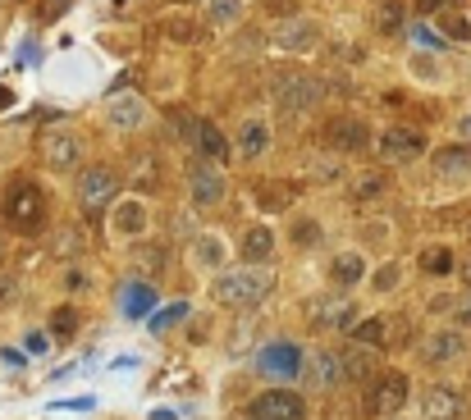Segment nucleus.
Returning <instances> with one entry per match:
<instances>
[{"mask_svg":"<svg viewBox=\"0 0 471 420\" xmlns=\"http://www.w3.org/2000/svg\"><path fill=\"white\" fill-rule=\"evenodd\" d=\"M316 96H320V83L311 74H302V68H280L275 74V101L284 110H307V105H316Z\"/></svg>","mask_w":471,"mask_h":420,"instance_id":"nucleus-4","label":"nucleus"},{"mask_svg":"<svg viewBox=\"0 0 471 420\" xmlns=\"http://www.w3.org/2000/svg\"><path fill=\"white\" fill-rule=\"evenodd\" d=\"M197 151L207 156L211 165H220L225 156H229V147H225V137H220V128H211V123H197Z\"/></svg>","mask_w":471,"mask_h":420,"instance_id":"nucleus-24","label":"nucleus"},{"mask_svg":"<svg viewBox=\"0 0 471 420\" xmlns=\"http://www.w3.org/2000/svg\"><path fill=\"white\" fill-rule=\"evenodd\" d=\"M220 196H225V178L216 169H197L192 174V201L197 205H216Z\"/></svg>","mask_w":471,"mask_h":420,"instance_id":"nucleus-21","label":"nucleus"},{"mask_svg":"<svg viewBox=\"0 0 471 420\" xmlns=\"http://www.w3.org/2000/svg\"><path fill=\"white\" fill-rule=\"evenodd\" d=\"M147 119V101L138 92H115L110 105H106V123L119 128V132H133V128H143Z\"/></svg>","mask_w":471,"mask_h":420,"instance_id":"nucleus-9","label":"nucleus"},{"mask_svg":"<svg viewBox=\"0 0 471 420\" xmlns=\"http://www.w3.org/2000/svg\"><path fill=\"white\" fill-rule=\"evenodd\" d=\"M170 32H174L179 41H192V37H197V28H192L188 19H174V23H170Z\"/></svg>","mask_w":471,"mask_h":420,"instance_id":"nucleus-39","label":"nucleus"},{"mask_svg":"<svg viewBox=\"0 0 471 420\" xmlns=\"http://www.w3.org/2000/svg\"><path fill=\"white\" fill-rule=\"evenodd\" d=\"M362 274H366V260H362L357 251H339V256H334V265H329L334 288H357Z\"/></svg>","mask_w":471,"mask_h":420,"instance_id":"nucleus-15","label":"nucleus"},{"mask_svg":"<svg viewBox=\"0 0 471 420\" xmlns=\"http://www.w3.org/2000/svg\"><path fill=\"white\" fill-rule=\"evenodd\" d=\"M152 306H156V288L152 284H128L124 288V315L128 320H143Z\"/></svg>","mask_w":471,"mask_h":420,"instance_id":"nucleus-22","label":"nucleus"},{"mask_svg":"<svg viewBox=\"0 0 471 420\" xmlns=\"http://www.w3.org/2000/svg\"><path fill=\"white\" fill-rule=\"evenodd\" d=\"M402 402H408V375H375V384H371V397H366V411L371 415H380V420H389L393 411H402Z\"/></svg>","mask_w":471,"mask_h":420,"instance_id":"nucleus-7","label":"nucleus"},{"mask_svg":"<svg viewBox=\"0 0 471 420\" xmlns=\"http://www.w3.org/2000/svg\"><path fill=\"white\" fill-rule=\"evenodd\" d=\"M339 370H344L353 384H366V379H375V357L366 352V347H348V352L339 357Z\"/></svg>","mask_w":471,"mask_h":420,"instance_id":"nucleus-20","label":"nucleus"},{"mask_svg":"<svg viewBox=\"0 0 471 420\" xmlns=\"http://www.w3.org/2000/svg\"><path fill=\"white\" fill-rule=\"evenodd\" d=\"M74 329H78L74 306H60V311L51 315V333H55V338H74Z\"/></svg>","mask_w":471,"mask_h":420,"instance_id":"nucleus-31","label":"nucleus"},{"mask_svg":"<svg viewBox=\"0 0 471 420\" xmlns=\"http://www.w3.org/2000/svg\"><path fill=\"white\" fill-rule=\"evenodd\" d=\"M10 297H14V278L0 274V302H10Z\"/></svg>","mask_w":471,"mask_h":420,"instance_id":"nucleus-43","label":"nucleus"},{"mask_svg":"<svg viewBox=\"0 0 471 420\" xmlns=\"http://www.w3.org/2000/svg\"><path fill=\"white\" fill-rule=\"evenodd\" d=\"M247 415L252 420H307V402L289 388H271L247 406Z\"/></svg>","mask_w":471,"mask_h":420,"instance_id":"nucleus-6","label":"nucleus"},{"mask_svg":"<svg viewBox=\"0 0 471 420\" xmlns=\"http://www.w3.org/2000/svg\"><path fill=\"white\" fill-rule=\"evenodd\" d=\"M252 192L261 196V205H265V210H284V205L293 201V187H289V183H275V178H261Z\"/></svg>","mask_w":471,"mask_h":420,"instance_id":"nucleus-25","label":"nucleus"},{"mask_svg":"<svg viewBox=\"0 0 471 420\" xmlns=\"http://www.w3.org/2000/svg\"><path fill=\"white\" fill-rule=\"evenodd\" d=\"M143 224H147V210H143L138 201L124 205V210H119V220H115V229H119V233H143Z\"/></svg>","mask_w":471,"mask_h":420,"instance_id":"nucleus-28","label":"nucleus"},{"mask_svg":"<svg viewBox=\"0 0 471 420\" xmlns=\"http://www.w3.org/2000/svg\"><path fill=\"white\" fill-rule=\"evenodd\" d=\"M307 320L320 329V324H339V329H353L357 324V306H348L344 297H316L307 306Z\"/></svg>","mask_w":471,"mask_h":420,"instance_id":"nucleus-11","label":"nucleus"},{"mask_svg":"<svg viewBox=\"0 0 471 420\" xmlns=\"http://www.w3.org/2000/svg\"><path fill=\"white\" fill-rule=\"evenodd\" d=\"M293 242H298V247H311V242H320V224H311V220H302V224L293 229Z\"/></svg>","mask_w":471,"mask_h":420,"instance_id":"nucleus-36","label":"nucleus"},{"mask_svg":"<svg viewBox=\"0 0 471 420\" xmlns=\"http://www.w3.org/2000/svg\"><path fill=\"white\" fill-rule=\"evenodd\" d=\"M444 5H457V0H417V10H421V14H439Z\"/></svg>","mask_w":471,"mask_h":420,"instance_id":"nucleus-40","label":"nucleus"},{"mask_svg":"<svg viewBox=\"0 0 471 420\" xmlns=\"http://www.w3.org/2000/svg\"><path fill=\"white\" fill-rule=\"evenodd\" d=\"M302 375H307V384L311 388H334V384H339L344 379V370H339V357H334V352H316L307 366H298Z\"/></svg>","mask_w":471,"mask_h":420,"instance_id":"nucleus-13","label":"nucleus"},{"mask_svg":"<svg viewBox=\"0 0 471 420\" xmlns=\"http://www.w3.org/2000/svg\"><path fill=\"white\" fill-rule=\"evenodd\" d=\"M329 142L339 151H362L366 147V123L362 119H334L329 123Z\"/></svg>","mask_w":471,"mask_h":420,"instance_id":"nucleus-17","label":"nucleus"},{"mask_svg":"<svg viewBox=\"0 0 471 420\" xmlns=\"http://www.w3.org/2000/svg\"><path fill=\"white\" fill-rule=\"evenodd\" d=\"M421 269L439 278V274H448V269H453V256H448L444 247H426V251H421Z\"/></svg>","mask_w":471,"mask_h":420,"instance_id":"nucleus-29","label":"nucleus"},{"mask_svg":"<svg viewBox=\"0 0 471 420\" xmlns=\"http://www.w3.org/2000/svg\"><path fill=\"white\" fill-rule=\"evenodd\" d=\"M238 14H243V0H207V23H216V28L238 23Z\"/></svg>","mask_w":471,"mask_h":420,"instance_id":"nucleus-26","label":"nucleus"},{"mask_svg":"<svg viewBox=\"0 0 471 420\" xmlns=\"http://www.w3.org/2000/svg\"><path fill=\"white\" fill-rule=\"evenodd\" d=\"M462 347H466L462 329H444V333H435V338L421 347V352H426V361H430V366H444V361H453V357L462 352Z\"/></svg>","mask_w":471,"mask_h":420,"instance_id":"nucleus-14","label":"nucleus"},{"mask_svg":"<svg viewBox=\"0 0 471 420\" xmlns=\"http://www.w3.org/2000/svg\"><path fill=\"white\" fill-rule=\"evenodd\" d=\"M421 151H426V137L417 128H384V137H380L384 160H417Z\"/></svg>","mask_w":471,"mask_h":420,"instance_id":"nucleus-10","label":"nucleus"},{"mask_svg":"<svg viewBox=\"0 0 471 420\" xmlns=\"http://www.w3.org/2000/svg\"><path fill=\"white\" fill-rule=\"evenodd\" d=\"M353 342H384V320H366V324H353Z\"/></svg>","mask_w":471,"mask_h":420,"instance_id":"nucleus-33","label":"nucleus"},{"mask_svg":"<svg viewBox=\"0 0 471 420\" xmlns=\"http://www.w3.org/2000/svg\"><path fill=\"white\" fill-rule=\"evenodd\" d=\"M133 183H138L143 192H156V183H161V169H156V160H152V156H143V160H138V174H133Z\"/></svg>","mask_w":471,"mask_h":420,"instance_id":"nucleus-32","label":"nucleus"},{"mask_svg":"<svg viewBox=\"0 0 471 420\" xmlns=\"http://www.w3.org/2000/svg\"><path fill=\"white\" fill-rule=\"evenodd\" d=\"M384 192H389V174H380V169L357 174V178L348 183V196H353V201H375V196H384Z\"/></svg>","mask_w":471,"mask_h":420,"instance_id":"nucleus-23","label":"nucleus"},{"mask_svg":"<svg viewBox=\"0 0 471 420\" xmlns=\"http://www.w3.org/2000/svg\"><path fill=\"white\" fill-rule=\"evenodd\" d=\"M37 156L46 169H74L78 156H83V142L69 132V128H42L37 137Z\"/></svg>","mask_w":471,"mask_h":420,"instance_id":"nucleus-3","label":"nucleus"},{"mask_svg":"<svg viewBox=\"0 0 471 420\" xmlns=\"http://www.w3.org/2000/svg\"><path fill=\"white\" fill-rule=\"evenodd\" d=\"M265 147H271V128H265L261 119H247L243 132H238V156H243V160H256Z\"/></svg>","mask_w":471,"mask_h":420,"instance_id":"nucleus-19","label":"nucleus"},{"mask_svg":"<svg viewBox=\"0 0 471 420\" xmlns=\"http://www.w3.org/2000/svg\"><path fill=\"white\" fill-rule=\"evenodd\" d=\"M0 215H5L14 229H37L42 215H46V201H42V192L23 178V183H14V187L5 192V201H0Z\"/></svg>","mask_w":471,"mask_h":420,"instance_id":"nucleus-2","label":"nucleus"},{"mask_svg":"<svg viewBox=\"0 0 471 420\" xmlns=\"http://www.w3.org/2000/svg\"><path fill=\"white\" fill-rule=\"evenodd\" d=\"M271 288H275V278L265 274L261 265H238V269H229V274H216L211 297H216L220 306H256Z\"/></svg>","mask_w":471,"mask_h":420,"instance_id":"nucleus-1","label":"nucleus"},{"mask_svg":"<svg viewBox=\"0 0 471 420\" xmlns=\"http://www.w3.org/2000/svg\"><path fill=\"white\" fill-rule=\"evenodd\" d=\"M271 251H275V233L265 229V224H256V229H247V233H243V260H247V265L271 260Z\"/></svg>","mask_w":471,"mask_h":420,"instance_id":"nucleus-18","label":"nucleus"},{"mask_svg":"<svg viewBox=\"0 0 471 420\" xmlns=\"http://www.w3.org/2000/svg\"><path fill=\"white\" fill-rule=\"evenodd\" d=\"M444 32H448V37H466L471 28H466V23H457V14H448V19H444Z\"/></svg>","mask_w":471,"mask_h":420,"instance_id":"nucleus-41","label":"nucleus"},{"mask_svg":"<svg viewBox=\"0 0 471 420\" xmlns=\"http://www.w3.org/2000/svg\"><path fill=\"white\" fill-rule=\"evenodd\" d=\"M133 265H138L143 274H156L165 265V247H138V251H133Z\"/></svg>","mask_w":471,"mask_h":420,"instance_id":"nucleus-30","label":"nucleus"},{"mask_svg":"<svg viewBox=\"0 0 471 420\" xmlns=\"http://www.w3.org/2000/svg\"><path fill=\"white\" fill-rule=\"evenodd\" d=\"M261 5H265V14H280V19L298 14V0H261Z\"/></svg>","mask_w":471,"mask_h":420,"instance_id":"nucleus-37","label":"nucleus"},{"mask_svg":"<svg viewBox=\"0 0 471 420\" xmlns=\"http://www.w3.org/2000/svg\"><path fill=\"white\" fill-rule=\"evenodd\" d=\"M329 415H334V420H348V406H344V402H334V406H329Z\"/></svg>","mask_w":471,"mask_h":420,"instance_id":"nucleus-44","label":"nucleus"},{"mask_svg":"<svg viewBox=\"0 0 471 420\" xmlns=\"http://www.w3.org/2000/svg\"><path fill=\"white\" fill-rule=\"evenodd\" d=\"M375 288H380V293H389V288H398V265H393V260L375 269Z\"/></svg>","mask_w":471,"mask_h":420,"instance_id":"nucleus-35","label":"nucleus"},{"mask_svg":"<svg viewBox=\"0 0 471 420\" xmlns=\"http://www.w3.org/2000/svg\"><path fill=\"white\" fill-rule=\"evenodd\" d=\"M398 23H402V5L393 0V5H384V10H380V28H384V32H393Z\"/></svg>","mask_w":471,"mask_h":420,"instance_id":"nucleus-38","label":"nucleus"},{"mask_svg":"<svg viewBox=\"0 0 471 420\" xmlns=\"http://www.w3.org/2000/svg\"><path fill=\"white\" fill-rule=\"evenodd\" d=\"M421 420H462V393L448 384H435L421 397Z\"/></svg>","mask_w":471,"mask_h":420,"instance_id":"nucleus-12","label":"nucleus"},{"mask_svg":"<svg viewBox=\"0 0 471 420\" xmlns=\"http://www.w3.org/2000/svg\"><path fill=\"white\" fill-rule=\"evenodd\" d=\"M115 192H119V174H115L110 165H88V169L78 174V201H83V210L110 205Z\"/></svg>","mask_w":471,"mask_h":420,"instance_id":"nucleus-5","label":"nucleus"},{"mask_svg":"<svg viewBox=\"0 0 471 420\" xmlns=\"http://www.w3.org/2000/svg\"><path fill=\"white\" fill-rule=\"evenodd\" d=\"M197 256L216 265V260H220V247H216V242H201V247H197Z\"/></svg>","mask_w":471,"mask_h":420,"instance_id":"nucleus-42","label":"nucleus"},{"mask_svg":"<svg viewBox=\"0 0 471 420\" xmlns=\"http://www.w3.org/2000/svg\"><path fill=\"white\" fill-rule=\"evenodd\" d=\"M435 165L444 174H466L471 169V147H444V151H435Z\"/></svg>","mask_w":471,"mask_h":420,"instance_id":"nucleus-27","label":"nucleus"},{"mask_svg":"<svg viewBox=\"0 0 471 420\" xmlns=\"http://www.w3.org/2000/svg\"><path fill=\"white\" fill-rule=\"evenodd\" d=\"M261 366L271 370V375H298L302 357H298V347H293V342H271V347L261 352Z\"/></svg>","mask_w":471,"mask_h":420,"instance_id":"nucleus-16","label":"nucleus"},{"mask_svg":"<svg viewBox=\"0 0 471 420\" xmlns=\"http://www.w3.org/2000/svg\"><path fill=\"white\" fill-rule=\"evenodd\" d=\"M462 132H466V137H471V119H466V128H462Z\"/></svg>","mask_w":471,"mask_h":420,"instance_id":"nucleus-45","label":"nucleus"},{"mask_svg":"<svg viewBox=\"0 0 471 420\" xmlns=\"http://www.w3.org/2000/svg\"><path fill=\"white\" fill-rule=\"evenodd\" d=\"M316 41H320V28H316L311 19L289 14V19L275 28V46H280L284 55H307V50H316Z\"/></svg>","mask_w":471,"mask_h":420,"instance_id":"nucleus-8","label":"nucleus"},{"mask_svg":"<svg viewBox=\"0 0 471 420\" xmlns=\"http://www.w3.org/2000/svg\"><path fill=\"white\" fill-rule=\"evenodd\" d=\"M183 315H188V306H183V302H174L165 315H156V320H152V329H156V333H165V329H170V324H179Z\"/></svg>","mask_w":471,"mask_h":420,"instance_id":"nucleus-34","label":"nucleus"}]
</instances>
